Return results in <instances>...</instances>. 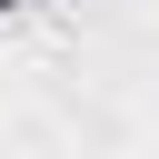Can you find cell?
Listing matches in <instances>:
<instances>
[{
	"label": "cell",
	"mask_w": 159,
	"mask_h": 159,
	"mask_svg": "<svg viewBox=\"0 0 159 159\" xmlns=\"http://www.w3.org/2000/svg\"><path fill=\"white\" fill-rule=\"evenodd\" d=\"M0 10H10V0H0Z\"/></svg>",
	"instance_id": "6da1fadb"
}]
</instances>
